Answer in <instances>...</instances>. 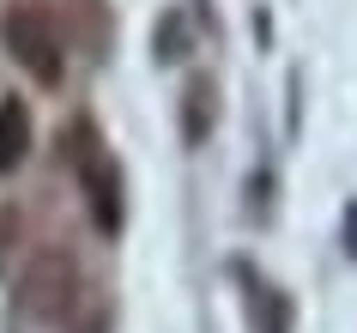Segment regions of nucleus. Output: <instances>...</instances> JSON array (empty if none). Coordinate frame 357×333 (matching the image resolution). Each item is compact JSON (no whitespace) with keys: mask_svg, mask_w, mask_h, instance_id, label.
I'll list each match as a JSON object with an SVG mask.
<instances>
[{"mask_svg":"<svg viewBox=\"0 0 357 333\" xmlns=\"http://www.w3.org/2000/svg\"><path fill=\"white\" fill-rule=\"evenodd\" d=\"M67 146H73V170H79V188H85V206H91L97 230L115 237L121 219H128V188H121V164H115V151L97 140L91 121H73Z\"/></svg>","mask_w":357,"mask_h":333,"instance_id":"obj_1","label":"nucleus"},{"mask_svg":"<svg viewBox=\"0 0 357 333\" xmlns=\"http://www.w3.org/2000/svg\"><path fill=\"white\" fill-rule=\"evenodd\" d=\"M0 43H6V55L19 61L37 85H61V67H67V61H61V31H55V19H49L43 6H31V0L6 6Z\"/></svg>","mask_w":357,"mask_h":333,"instance_id":"obj_2","label":"nucleus"},{"mask_svg":"<svg viewBox=\"0 0 357 333\" xmlns=\"http://www.w3.org/2000/svg\"><path fill=\"white\" fill-rule=\"evenodd\" d=\"M79 297V260L61 249V242H49V249H37V255L24 260L19 273V309L31 315V321H61V315L73 309Z\"/></svg>","mask_w":357,"mask_h":333,"instance_id":"obj_3","label":"nucleus"},{"mask_svg":"<svg viewBox=\"0 0 357 333\" xmlns=\"http://www.w3.org/2000/svg\"><path fill=\"white\" fill-rule=\"evenodd\" d=\"M31 158V103L24 97H0V176Z\"/></svg>","mask_w":357,"mask_h":333,"instance_id":"obj_4","label":"nucleus"},{"mask_svg":"<svg viewBox=\"0 0 357 333\" xmlns=\"http://www.w3.org/2000/svg\"><path fill=\"white\" fill-rule=\"evenodd\" d=\"M218 121V79L212 73H194L188 91H182V133H188V146H200Z\"/></svg>","mask_w":357,"mask_h":333,"instance_id":"obj_5","label":"nucleus"}]
</instances>
